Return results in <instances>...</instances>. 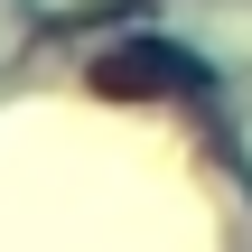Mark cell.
<instances>
[{
	"label": "cell",
	"mask_w": 252,
	"mask_h": 252,
	"mask_svg": "<svg viewBox=\"0 0 252 252\" xmlns=\"http://www.w3.org/2000/svg\"><path fill=\"white\" fill-rule=\"evenodd\" d=\"M94 94H112V103H159V94H206V65H196L187 47H168V37H131V47L94 56Z\"/></svg>",
	"instance_id": "1"
}]
</instances>
